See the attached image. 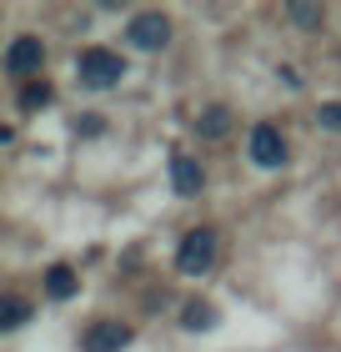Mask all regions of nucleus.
Wrapping results in <instances>:
<instances>
[{
    "label": "nucleus",
    "instance_id": "obj_10",
    "mask_svg": "<svg viewBox=\"0 0 341 352\" xmlns=\"http://www.w3.org/2000/svg\"><path fill=\"white\" fill-rule=\"evenodd\" d=\"M186 327L191 332H211V327H216V307H211V302H186Z\"/></svg>",
    "mask_w": 341,
    "mask_h": 352
},
{
    "label": "nucleus",
    "instance_id": "obj_12",
    "mask_svg": "<svg viewBox=\"0 0 341 352\" xmlns=\"http://www.w3.org/2000/svg\"><path fill=\"white\" fill-rule=\"evenodd\" d=\"M291 21H296V25H321V21H327V10H321L316 6V0H291Z\"/></svg>",
    "mask_w": 341,
    "mask_h": 352
},
{
    "label": "nucleus",
    "instance_id": "obj_6",
    "mask_svg": "<svg viewBox=\"0 0 341 352\" xmlns=\"http://www.w3.org/2000/svg\"><path fill=\"white\" fill-rule=\"evenodd\" d=\"M126 342H131V327H126V322H91L86 338H80L86 352H121Z\"/></svg>",
    "mask_w": 341,
    "mask_h": 352
},
{
    "label": "nucleus",
    "instance_id": "obj_8",
    "mask_svg": "<svg viewBox=\"0 0 341 352\" xmlns=\"http://www.w3.org/2000/svg\"><path fill=\"white\" fill-rule=\"evenodd\" d=\"M45 292H51L56 302H71V297H75V272H71L66 262H56L51 272H45Z\"/></svg>",
    "mask_w": 341,
    "mask_h": 352
},
{
    "label": "nucleus",
    "instance_id": "obj_5",
    "mask_svg": "<svg viewBox=\"0 0 341 352\" xmlns=\"http://www.w3.org/2000/svg\"><path fill=\"white\" fill-rule=\"evenodd\" d=\"M45 66V41L40 36H15L5 51V71L10 76H36Z\"/></svg>",
    "mask_w": 341,
    "mask_h": 352
},
{
    "label": "nucleus",
    "instance_id": "obj_4",
    "mask_svg": "<svg viewBox=\"0 0 341 352\" xmlns=\"http://www.w3.org/2000/svg\"><path fill=\"white\" fill-rule=\"evenodd\" d=\"M246 146H251V162L261 166V171H276V166L286 162V136L276 131L271 121H256V126H251V141H246Z\"/></svg>",
    "mask_w": 341,
    "mask_h": 352
},
{
    "label": "nucleus",
    "instance_id": "obj_14",
    "mask_svg": "<svg viewBox=\"0 0 341 352\" xmlns=\"http://www.w3.org/2000/svg\"><path fill=\"white\" fill-rule=\"evenodd\" d=\"M45 101H51V86H45V81H40V86H25V91H21V106H25V111H36V106H45Z\"/></svg>",
    "mask_w": 341,
    "mask_h": 352
},
{
    "label": "nucleus",
    "instance_id": "obj_7",
    "mask_svg": "<svg viewBox=\"0 0 341 352\" xmlns=\"http://www.w3.org/2000/svg\"><path fill=\"white\" fill-rule=\"evenodd\" d=\"M171 186L181 191V197H196L201 191V162L196 156H176L171 162Z\"/></svg>",
    "mask_w": 341,
    "mask_h": 352
},
{
    "label": "nucleus",
    "instance_id": "obj_11",
    "mask_svg": "<svg viewBox=\"0 0 341 352\" xmlns=\"http://www.w3.org/2000/svg\"><path fill=\"white\" fill-rule=\"evenodd\" d=\"M25 317H30V302L25 297H5V302H0V327H25Z\"/></svg>",
    "mask_w": 341,
    "mask_h": 352
},
{
    "label": "nucleus",
    "instance_id": "obj_2",
    "mask_svg": "<svg viewBox=\"0 0 341 352\" xmlns=\"http://www.w3.org/2000/svg\"><path fill=\"white\" fill-rule=\"evenodd\" d=\"M176 267L186 272V277H201V272L216 267V232L211 227H196L181 236V247H176Z\"/></svg>",
    "mask_w": 341,
    "mask_h": 352
},
{
    "label": "nucleus",
    "instance_id": "obj_1",
    "mask_svg": "<svg viewBox=\"0 0 341 352\" xmlns=\"http://www.w3.org/2000/svg\"><path fill=\"white\" fill-rule=\"evenodd\" d=\"M75 71H80V86H91V91H110V86L126 81V60H121L116 51H106V45H91V51H80Z\"/></svg>",
    "mask_w": 341,
    "mask_h": 352
},
{
    "label": "nucleus",
    "instance_id": "obj_9",
    "mask_svg": "<svg viewBox=\"0 0 341 352\" xmlns=\"http://www.w3.org/2000/svg\"><path fill=\"white\" fill-rule=\"evenodd\" d=\"M196 131H201V136H211V141H216V136H226V131H231V111H226V106H211V111H201Z\"/></svg>",
    "mask_w": 341,
    "mask_h": 352
},
{
    "label": "nucleus",
    "instance_id": "obj_13",
    "mask_svg": "<svg viewBox=\"0 0 341 352\" xmlns=\"http://www.w3.org/2000/svg\"><path fill=\"white\" fill-rule=\"evenodd\" d=\"M316 121L327 126V131H341V101H321L316 106Z\"/></svg>",
    "mask_w": 341,
    "mask_h": 352
},
{
    "label": "nucleus",
    "instance_id": "obj_3",
    "mask_svg": "<svg viewBox=\"0 0 341 352\" xmlns=\"http://www.w3.org/2000/svg\"><path fill=\"white\" fill-rule=\"evenodd\" d=\"M126 41H131L136 51H161V45L171 41V21L161 10H141V15H131V25H126Z\"/></svg>",
    "mask_w": 341,
    "mask_h": 352
}]
</instances>
